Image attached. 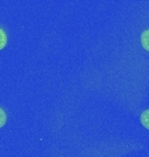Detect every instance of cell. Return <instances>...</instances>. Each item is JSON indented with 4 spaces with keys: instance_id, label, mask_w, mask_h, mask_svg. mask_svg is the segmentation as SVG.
I'll list each match as a JSON object with an SVG mask.
<instances>
[{
    "instance_id": "obj_1",
    "label": "cell",
    "mask_w": 149,
    "mask_h": 157,
    "mask_svg": "<svg viewBox=\"0 0 149 157\" xmlns=\"http://www.w3.org/2000/svg\"><path fill=\"white\" fill-rule=\"evenodd\" d=\"M141 45L145 50L149 51V29L144 30L143 34H141Z\"/></svg>"
},
{
    "instance_id": "obj_2",
    "label": "cell",
    "mask_w": 149,
    "mask_h": 157,
    "mask_svg": "<svg viewBox=\"0 0 149 157\" xmlns=\"http://www.w3.org/2000/svg\"><path fill=\"white\" fill-rule=\"evenodd\" d=\"M140 121H141V124L145 127L147 130H149V109L148 110H144L140 115Z\"/></svg>"
},
{
    "instance_id": "obj_3",
    "label": "cell",
    "mask_w": 149,
    "mask_h": 157,
    "mask_svg": "<svg viewBox=\"0 0 149 157\" xmlns=\"http://www.w3.org/2000/svg\"><path fill=\"white\" fill-rule=\"evenodd\" d=\"M6 45H7V34L0 28V50H2L3 47H6Z\"/></svg>"
},
{
    "instance_id": "obj_4",
    "label": "cell",
    "mask_w": 149,
    "mask_h": 157,
    "mask_svg": "<svg viewBox=\"0 0 149 157\" xmlns=\"http://www.w3.org/2000/svg\"><path fill=\"white\" fill-rule=\"evenodd\" d=\"M6 122H7V114H6V111L0 107V127H3L6 124Z\"/></svg>"
}]
</instances>
